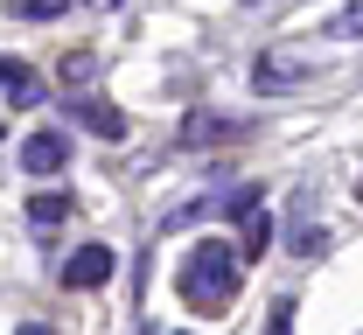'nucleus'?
I'll return each instance as SVG.
<instances>
[{
  "instance_id": "nucleus-1",
  "label": "nucleus",
  "mask_w": 363,
  "mask_h": 335,
  "mask_svg": "<svg viewBox=\"0 0 363 335\" xmlns=\"http://www.w3.org/2000/svg\"><path fill=\"white\" fill-rule=\"evenodd\" d=\"M238 266H245V259H238L224 238H203L189 259H182V300H189L196 314H224L230 300H238V287H245Z\"/></svg>"
},
{
  "instance_id": "nucleus-2",
  "label": "nucleus",
  "mask_w": 363,
  "mask_h": 335,
  "mask_svg": "<svg viewBox=\"0 0 363 335\" xmlns=\"http://www.w3.org/2000/svg\"><path fill=\"white\" fill-rule=\"evenodd\" d=\"M112 266H119V259H112V244H84V251H70V259H63V287H105V280H112Z\"/></svg>"
},
{
  "instance_id": "nucleus-3",
  "label": "nucleus",
  "mask_w": 363,
  "mask_h": 335,
  "mask_svg": "<svg viewBox=\"0 0 363 335\" xmlns=\"http://www.w3.org/2000/svg\"><path fill=\"white\" fill-rule=\"evenodd\" d=\"M63 161H70V140H63L56 126H43V133L21 140V168H28V175H63Z\"/></svg>"
},
{
  "instance_id": "nucleus-4",
  "label": "nucleus",
  "mask_w": 363,
  "mask_h": 335,
  "mask_svg": "<svg viewBox=\"0 0 363 335\" xmlns=\"http://www.w3.org/2000/svg\"><path fill=\"white\" fill-rule=\"evenodd\" d=\"M70 119L98 133V140H126V112L119 105H105V98H70Z\"/></svg>"
},
{
  "instance_id": "nucleus-5",
  "label": "nucleus",
  "mask_w": 363,
  "mask_h": 335,
  "mask_svg": "<svg viewBox=\"0 0 363 335\" xmlns=\"http://www.w3.org/2000/svg\"><path fill=\"white\" fill-rule=\"evenodd\" d=\"M308 77H315V63H294V56H259V70H252L259 91H294V84H308Z\"/></svg>"
},
{
  "instance_id": "nucleus-6",
  "label": "nucleus",
  "mask_w": 363,
  "mask_h": 335,
  "mask_svg": "<svg viewBox=\"0 0 363 335\" xmlns=\"http://www.w3.org/2000/svg\"><path fill=\"white\" fill-rule=\"evenodd\" d=\"M70 210H77V203H70L63 189L35 195V203H28V231H35V238H49V231H63V224H70Z\"/></svg>"
},
{
  "instance_id": "nucleus-7",
  "label": "nucleus",
  "mask_w": 363,
  "mask_h": 335,
  "mask_svg": "<svg viewBox=\"0 0 363 335\" xmlns=\"http://www.w3.org/2000/svg\"><path fill=\"white\" fill-rule=\"evenodd\" d=\"M238 133H252L245 119H210V112H189L182 119V140L196 147V140H238Z\"/></svg>"
},
{
  "instance_id": "nucleus-8",
  "label": "nucleus",
  "mask_w": 363,
  "mask_h": 335,
  "mask_svg": "<svg viewBox=\"0 0 363 335\" xmlns=\"http://www.w3.org/2000/svg\"><path fill=\"white\" fill-rule=\"evenodd\" d=\"M14 14H21V21H56V14H70V7H63V0H21Z\"/></svg>"
},
{
  "instance_id": "nucleus-9",
  "label": "nucleus",
  "mask_w": 363,
  "mask_h": 335,
  "mask_svg": "<svg viewBox=\"0 0 363 335\" xmlns=\"http://www.w3.org/2000/svg\"><path fill=\"white\" fill-rule=\"evenodd\" d=\"M0 84H7V91H28V84H35V70H28V63H7V56H0Z\"/></svg>"
},
{
  "instance_id": "nucleus-10",
  "label": "nucleus",
  "mask_w": 363,
  "mask_h": 335,
  "mask_svg": "<svg viewBox=\"0 0 363 335\" xmlns=\"http://www.w3.org/2000/svg\"><path fill=\"white\" fill-rule=\"evenodd\" d=\"M245 231H252V251H266V238H272V217H245Z\"/></svg>"
},
{
  "instance_id": "nucleus-11",
  "label": "nucleus",
  "mask_w": 363,
  "mask_h": 335,
  "mask_svg": "<svg viewBox=\"0 0 363 335\" xmlns=\"http://www.w3.org/2000/svg\"><path fill=\"white\" fill-rule=\"evenodd\" d=\"M286 322H294V300H279V307H272V335H286Z\"/></svg>"
},
{
  "instance_id": "nucleus-12",
  "label": "nucleus",
  "mask_w": 363,
  "mask_h": 335,
  "mask_svg": "<svg viewBox=\"0 0 363 335\" xmlns=\"http://www.w3.org/2000/svg\"><path fill=\"white\" fill-rule=\"evenodd\" d=\"M14 335H56V329H43V322H21V329H14Z\"/></svg>"
},
{
  "instance_id": "nucleus-13",
  "label": "nucleus",
  "mask_w": 363,
  "mask_h": 335,
  "mask_svg": "<svg viewBox=\"0 0 363 335\" xmlns=\"http://www.w3.org/2000/svg\"><path fill=\"white\" fill-rule=\"evenodd\" d=\"M342 21H350V28H363V7H350V14H342Z\"/></svg>"
}]
</instances>
